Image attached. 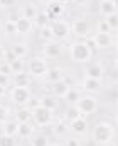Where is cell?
<instances>
[{
	"mask_svg": "<svg viewBox=\"0 0 118 146\" xmlns=\"http://www.w3.org/2000/svg\"><path fill=\"white\" fill-rule=\"evenodd\" d=\"M68 51H69V60L78 65H88L89 61H93V56H95V49L89 46V42L81 39L71 42Z\"/></svg>",
	"mask_w": 118,
	"mask_h": 146,
	"instance_id": "cell-2",
	"label": "cell"
},
{
	"mask_svg": "<svg viewBox=\"0 0 118 146\" xmlns=\"http://www.w3.org/2000/svg\"><path fill=\"white\" fill-rule=\"evenodd\" d=\"M63 49H64V46L61 44V41H56V39L46 41L42 44V54H44L46 60H56V58H59L63 54Z\"/></svg>",
	"mask_w": 118,
	"mask_h": 146,
	"instance_id": "cell-10",
	"label": "cell"
},
{
	"mask_svg": "<svg viewBox=\"0 0 118 146\" xmlns=\"http://www.w3.org/2000/svg\"><path fill=\"white\" fill-rule=\"evenodd\" d=\"M52 133H54V136L56 138H66L71 131H69V124L64 121V119H57V121H54L52 124Z\"/></svg>",
	"mask_w": 118,
	"mask_h": 146,
	"instance_id": "cell-17",
	"label": "cell"
},
{
	"mask_svg": "<svg viewBox=\"0 0 118 146\" xmlns=\"http://www.w3.org/2000/svg\"><path fill=\"white\" fill-rule=\"evenodd\" d=\"M32 121L36 126L39 127H46V126H51L54 122V112L42 106H37L32 109Z\"/></svg>",
	"mask_w": 118,
	"mask_h": 146,
	"instance_id": "cell-8",
	"label": "cell"
},
{
	"mask_svg": "<svg viewBox=\"0 0 118 146\" xmlns=\"http://www.w3.org/2000/svg\"><path fill=\"white\" fill-rule=\"evenodd\" d=\"M89 42V46L93 49H100V51H106V49H111L113 48V42H115V37L111 33H95L89 39H86Z\"/></svg>",
	"mask_w": 118,
	"mask_h": 146,
	"instance_id": "cell-4",
	"label": "cell"
},
{
	"mask_svg": "<svg viewBox=\"0 0 118 146\" xmlns=\"http://www.w3.org/2000/svg\"><path fill=\"white\" fill-rule=\"evenodd\" d=\"M37 9H36V5H32V3H25V5H22V9H20V15H24V17H27V19H31L32 22H34V19H36V15H37Z\"/></svg>",
	"mask_w": 118,
	"mask_h": 146,
	"instance_id": "cell-31",
	"label": "cell"
},
{
	"mask_svg": "<svg viewBox=\"0 0 118 146\" xmlns=\"http://www.w3.org/2000/svg\"><path fill=\"white\" fill-rule=\"evenodd\" d=\"M37 2H39L40 5H46V7H47V5H49L51 2H54V0H37Z\"/></svg>",
	"mask_w": 118,
	"mask_h": 146,
	"instance_id": "cell-44",
	"label": "cell"
},
{
	"mask_svg": "<svg viewBox=\"0 0 118 146\" xmlns=\"http://www.w3.org/2000/svg\"><path fill=\"white\" fill-rule=\"evenodd\" d=\"M64 146H83L81 145V139L76 138V136H69V138H66V141L63 143Z\"/></svg>",
	"mask_w": 118,
	"mask_h": 146,
	"instance_id": "cell-39",
	"label": "cell"
},
{
	"mask_svg": "<svg viewBox=\"0 0 118 146\" xmlns=\"http://www.w3.org/2000/svg\"><path fill=\"white\" fill-rule=\"evenodd\" d=\"M29 143L31 146H49L51 145V139H49V136L47 134H34L31 139H29Z\"/></svg>",
	"mask_w": 118,
	"mask_h": 146,
	"instance_id": "cell-30",
	"label": "cell"
},
{
	"mask_svg": "<svg viewBox=\"0 0 118 146\" xmlns=\"http://www.w3.org/2000/svg\"><path fill=\"white\" fill-rule=\"evenodd\" d=\"M64 68H61V66H49V70L46 73V82L49 83V85H52V83H56V82H59V80H63L64 78Z\"/></svg>",
	"mask_w": 118,
	"mask_h": 146,
	"instance_id": "cell-18",
	"label": "cell"
},
{
	"mask_svg": "<svg viewBox=\"0 0 118 146\" xmlns=\"http://www.w3.org/2000/svg\"><path fill=\"white\" fill-rule=\"evenodd\" d=\"M49 70V61L44 56H34L27 61V73L32 78H42Z\"/></svg>",
	"mask_w": 118,
	"mask_h": 146,
	"instance_id": "cell-5",
	"label": "cell"
},
{
	"mask_svg": "<svg viewBox=\"0 0 118 146\" xmlns=\"http://www.w3.org/2000/svg\"><path fill=\"white\" fill-rule=\"evenodd\" d=\"M8 70L12 75H15V73H22V72H27V63H25V60H20V58H15V60H12L10 63H8Z\"/></svg>",
	"mask_w": 118,
	"mask_h": 146,
	"instance_id": "cell-28",
	"label": "cell"
},
{
	"mask_svg": "<svg viewBox=\"0 0 118 146\" xmlns=\"http://www.w3.org/2000/svg\"><path fill=\"white\" fill-rule=\"evenodd\" d=\"M84 76L95 78V80H103V76H105V66L100 61H89L84 66Z\"/></svg>",
	"mask_w": 118,
	"mask_h": 146,
	"instance_id": "cell-12",
	"label": "cell"
},
{
	"mask_svg": "<svg viewBox=\"0 0 118 146\" xmlns=\"http://www.w3.org/2000/svg\"><path fill=\"white\" fill-rule=\"evenodd\" d=\"M115 66H117V70H118V53H117V56H115Z\"/></svg>",
	"mask_w": 118,
	"mask_h": 146,
	"instance_id": "cell-48",
	"label": "cell"
},
{
	"mask_svg": "<svg viewBox=\"0 0 118 146\" xmlns=\"http://www.w3.org/2000/svg\"><path fill=\"white\" fill-rule=\"evenodd\" d=\"M88 2H89V0H73V3H76L78 7H84Z\"/></svg>",
	"mask_w": 118,
	"mask_h": 146,
	"instance_id": "cell-43",
	"label": "cell"
},
{
	"mask_svg": "<svg viewBox=\"0 0 118 146\" xmlns=\"http://www.w3.org/2000/svg\"><path fill=\"white\" fill-rule=\"evenodd\" d=\"M0 85H3V87H10V85H12V75L0 72Z\"/></svg>",
	"mask_w": 118,
	"mask_h": 146,
	"instance_id": "cell-38",
	"label": "cell"
},
{
	"mask_svg": "<svg viewBox=\"0 0 118 146\" xmlns=\"http://www.w3.org/2000/svg\"><path fill=\"white\" fill-rule=\"evenodd\" d=\"M117 14H118V10H117Z\"/></svg>",
	"mask_w": 118,
	"mask_h": 146,
	"instance_id": "cell-54",
	"label": "cell"
},
{
	"mask_svg": "<svg viewBox=\"0 0 118 146\" xmlns=\"http://www.w3.org/2000/svg\"><path fill=\"white\" fill-rule=\"evenodd\" d=\"M39 36H40V39H44V42H46V41H52V39H54L52 27H51V26H46V27L39 29Z\"/></svg>",
	"mask_w": 118,
	"mask_h": 146,
	"instance_id": "cell-35",
	"label": "cell"
},
{
	"mask_svg": "<svg viewBox=\"0 0 118 146\" xmlns=\"http://www.w3.org/2000/svg\"><path fill=\"white\" fill-rule=\"evenodd\" d=\"M98 10H100V14H101V15L108 17V15H111V14H115V12H117V7L113 5V2H111V0H101V2L98 3Z\"/></svg>",
	"mask_w": 118,
	"mask_h": 146,
	"instance_id": "cell-27",
	"label": "cell"
},
{
	"mask_svg": "<svg viewBox=\"0 0 118 146\" xmlns=\"http://www.w3.org/2000/svg\"><path fill=\"white\" fill-rule=\"evenodd\" d=\"M71 33H73L74 37H78L81 41H86L95 34V29H93V24L89 22V19L78 17L71 22Z\"/></svg>",
	"mask_w": 118,
	"mask_h": 146,
	"instance_id": "cell-3",
	"label": "cell"
},
{
	"mask_svg": "<svg viewBox=\"0 0 118 146\" xmlns=\"http://www.w3.org/2000/svg\"><path fill=\"white\" fill-rule=\"evenodd\" d=\"M34 131H36V124H32V122H20L17 138L22 139V141H29L34 136Z\"/></svg>",
	"mask_w": 118,
	"mask_h": 146,
	"instance_id": "cell-20",
	"label": "cell"
},
{
	"mask_svg": "<svg viewBox=\"0 0 118 146\" xmlns=\"http://www.w3.org/2000/svg\"><path fill=\"white\" fill-rule=\"evenodd\" d=\"M31 83H32V76L27 72L12 75V87H31Z\"/></svg>",
	"mask_w": 118,
	"mask_h": 146,
	"instance_id": "cell-21",
	"label": "cell"
},
{
	"mask_svg": "<svg viewBox=\"0 0 118 146\" xmlns=\"http://www.w3.org/2000/svg\"><path fill=\"white\" fill-rule=\"evenodd\" d=\"M61 2H63V3H64V2H73V0H61Z\"/></svg>",
	"mask_w": 118,
	"mask_h": 146,
	"instance_id": "cell-51",
	"label": "cell"
},
{
	"mask_svg": "<svg viewBox=\"0 0 118 146\" xmlns=\"http://www.w3.org/2000/svg\"><path fill=\"white\" fill-rule=\"evenodd\" d=\"M111 2H113V5L117 7V10H118V0H111Z\"/></svg>",
	"mask_w": 118,
	"mask_h": 146,
	"instance_id": "cell-49",
	"label": "cell"
},
{
	"mask_svg": "<svg viewBox=\"0 0 118 146\" xmlns=\"http://www.w3.org/2000/svg\"><path fill=\"white\" fill-rule=\"evenodd\" d=\"M51 24H52V19L49 17V14L46 12V9H44V10H39L37 15H36V19H34V27L42 29V27L51 26Z\"/></svg>",
	"mask_w": 118,
	"mask_h": 146,
	"instance_id": "cell-25",
	"label": "cell"
},
{
	"mask_svg": "<svg viewBox=\"0 0 118 146\" xmlns=\"http://www.w3.org/2000/svg\"><path fill=\"white\" fill-rule=\"evenodd\" d=\"M115 99H117V102H118V88H117V94H115Z\"/></svg>",
	"mask_w": 118,
	"mask_h": 146,
	"instance_id": "cell-50",
	"label": "cell"
},
{
	"mask_svg": "<svg viewBox=\"0 0 118 146\" xmlns=\"http://www.w3.org/2000/svg\"><path fill=\"white\" fill-rule=\"evenodd\" d=\"M83 97V92H81V88H76V87H71L69 90H68V94L64 95V102L68 104V106H76L79 102V99Z\"/></svg>",
	"mask_w": 118,
	"mask_h": 146,
	"instance_id": "cell-24",
	"label": "cell"
},
{
	"mask_svg": "<svg viewBox=\"0 0 118 146\" xmlns=\"http://www.w3.org/2000/svg\"><path fill=\"white\" fill-rule=\"evenodd\" d=\"M8 92H10V87H3V85H0V99L5 97Z\"/></svg>",
	"mask_w": 118,
	"mask_h": 146,
	"instance_id": "cell-41",
	"label": "cell"
},
{
	"mask_svg": "<svg viewBox=\"0 0 118 146\" xmlns=\"http://www.w3.org/2000/svg\"><path fill=\"white\" fill-rule=\"evenodd\" d=\"M0 31H2V22H0Z\"/></svg>",
	"mask_w": 118,
	"mask_h": 146,
	"instance_id": "cell-53",
	"label": "cell"
},
{
	"mask_svg": "<svg viewBox=\"0 0 118 146\" xmlns=\"http://www.w3.org/2000/svg\"><path fill=\"white\" fill-rule=\"evenodd\" d=\"M81 90H83L84 94H91V95L100 94V92L103 90V80H95V78L84 76L83 82H81Z\"/></svg>",
	"mask_w": 118,
	"mask_h": 146,
	"instance_id": "cell-11",
	"label": "cell"
},
{
	"mask_svg": "<svg viewBox=\"0 0 118 146\" xmlns=\"http://www.w3.org/2000/svg\"><path fill=\"white\" fill-rule=\"evenodd\" d=\"M69 131H71L74 136H86L88 131H89V122H88V119L81 115L79 119L73 121V122L69 124Z\"/></svg>",
	"mask_w": 118,
	"mask_h": 146,
	"instance_id": "cell-13",
	"label": "cell"
},
{
	"mask_svg": "<svg viewBox=\"0 0 118 146\" xmlns=\"http://www.w3.org/2000/svg\"><path fill=\"white\" fill-rule=\"evenodd\" d=\"M76 107L79 109V112H81L83 117H89V115H93V114L98 112V109H100V102H98V99H96L95 95L84 94V95L79 99V102L76 104Z\"/></svg>",
	"mask_w": 118,
	"mask_h": 146,
	"instance_id": "cell-6",
	"label": "cell"
},
{
	"mask_svg": "<svg viewBox=\"0 0 118 146\" xmlns=\"http://www.w3.org/2000/svg\"><path fill=\"white\" fill-rule=\"evenodd\" d=\"M115 124L118 126V109L115 110Z\"/></svg>",
	"mask_w": 118,
	"mask_h": 146,
	"instance_id": "cell-46",
	"label": "cell"
},
{
	"mask_svg": "<svg viewBox=\"0 0 118 146\" xmlns=\"http://www.w3.org/2000/svg\"><path fill=\"white\" fill-rule=\"evenodd\" d=\"M10 100L14 106L20 107V106H29L31 99H32V92L29 87H12L10 88Z\"/></svg>",
	"mask_w": 118,
	"mask_h": 146,
	"instance_id": "cell-7",
	"label": "cell"
},
{
	"mask_svg": "<svg viewBox=\"0 0 118 146\" xmlns=\"http://www.w3.org/2000/svg\"><path fill=\"white\" fill-rule=\"evenodd\" d=\"M10 117H12V110H10V107L0 102V126H2L3 122H7Z\"/></svg>",
	"mask_w": 118,
	"mask_h": 146,
	"instance_id": "cell-33",
	"label": "cell"
},
{
	"mask_svg": "<svg viewBox=\"0 0 118 146\" xmlns=\"http://www.w3.org/2000/svg\"><path fill=\"white\" fill-rule=\"evenodd\" d=\"M115 136H117V129L108 121H96L91 126V138L96 145L100 146L110 145V143H113Z\"/></svg>",
	"mask_w": 118,
	"mask_h": 146,
	"instance_id": "cell-1",
	"label": "cell"
},
{
	"mask_svg": "<svg viewBox=\"0 0 118 146\" xmlns=\"http://www.w3.org/2000/svg\"><path fill=\"white\" fill-rule=\"evenodd\" d=\"M2 31L5 36H15L17 34V27H15V22L10 21V19H5V22L2 24Z\"/></svg>",
	"mask_w": 118,
	"mask_h": 146,
	"instance_id": "cell-32",
	"label": "cell"
},
{
	"mask_svg": "<svg viewBox=\"0 0 118 146\" xmlns=\"http://www.w3.org/2000/svg\"><path fill=\"white\" fill-rule=\"evenodd\" d=\"M79 117H81V112H79V109L76 106H68L66 110H64V114H63V119H64L68 124H71L73 121H76Z\"/></svg>",
	"mask_w": 118,
	"mask_h": 146,
	"instance_id": "cell-29",
	"label": "cell"
},
{
	"mask_svg": "<svg viewBox=\"0 0 118 146\" xmlns=\"http://www.w3.org/2000/svg\"><path fill=\"white\" fill-rule=\"evenodd\" d=\"M19 126H20V122H19L17 119L10 117L7 122L2 124V134L12 136V138H17V134H19Z\"/></svg>",
	"mask_w": 118,
	"mask_h": 146,
	"instance_id": "cell-19",
	"label": "cell"
},
{
	"mask_svg": "<svg viewBox=\"0 0 118 146\" xmlns=\"http://www.w3.org/2000/svg\"><path fill=\"white\" fill-rule=\"evenodd\" d=\"M14 119H17L19 122H31L32 121V109L29 106H20L15 109Z\"/></svg>",
	"mask_w": 118,
	"mask_h": 146,
	"instance_id": "cell-23",
	"label": "cell"
},
{
	"mask_svg": "<svg viewBox=\"0 0 118 146\" xmlns=\"http://www.w3.org/2000/svg\"><path fill=\"white\" fill-rule=\"evenodd\" d=\"M0 9H2V7H0Z\"/></svg>",
	"mask_w": 118,
	"mask_h": 146,
	"instance_id": "cell-55",
	"label": "cell"
},
{
	"mask_svg": "<svg viewBox=\"0 0 118 146\" xmlns=\"http://www.w3.org/2000/svg\"><path fill=\"white\" fill-rule=\"evenodd\" d=\"M10 51L15 54V58H20V60H25V58L29 56V46H27V42H24V41L14 42V44L10 46Z\"/></svg>",
	"mask_w": 118,
	"mask_h": 146,
	"instance_id": "cell-22",
	"label": "cell"
},
{
	"mask_svg": "<svg viewBox=\"0 0 118 146\" xmlns=\"http://www.w3.org/2000/svg\"><path fill=\"white\" fill-rule=\"evenodd\" d=\"M15 27H17V36H29L34 31V22L24 15H20L15 21Z\"/></svg>",
	"mask_w": 118,
	"mask_h": 146,
	"instance_id": "cell-15",
	"label": "cell"
},
{
	"mask_svg": "<svg viewBox=\"0 0 118 146\" xmlns=\"http://www.w3.org/2000/svg\"><path fill=\"white\" fill-rule=\"evenodd\" d=\"M69 88H71V85L63 78V80H59V82H56V83L51 85V94H52L56 99H64V95L68 94Z\"/></svg>",
	"mask_w": 118,
	"mask_h": 146,
	"instance_id": "cell-16",
	"label": "cell"
},
{
	"mask_svg": "<svg viewBox=\"0 0 118 146\" xmlns=\"http://www.w3.org/2000/svg\"><path fill=\"white\" fill-rule=\"evenodd\" d=\"M5 51H7V49L0 44V63H3V61H5Z\"/></svg>",
	"mask_w": 118,
	"mask_h": 146,
	"instance_id": "cell-42",
	"label": "cell"
},
{
	"mask_svg": "<svg viewBox=\"0 0 118 146\" xmlns=\"http://www.w3.org/2000/svg\"><path fill=\"white\" fill-rule=\"evenodd\" d=\"M17 3V0H0V7L2 9H10Z\"/></svg>",
	"mask_w": 118,
	"mask_h": 146,
	"instance_id": "cell-40",
	"label": "cell"
},
{
	"mask_svg": "<svg viewBox=\"0 0 118 146\" xmlns=\"http://www.w3.org/2000/svg\"><path fill=\"white\" fill-rule=\"evenodd\" d=\"M105 21H106V24H108V27H110V31L111 33H115L118 31V14H111V15H108V17H105Z\"/></svg>",
	"mask_w": 118,
	"mask_h": 146,
	"instance_id": "cell-34",
	"label": "cell"
},
{
	"mask_svg": "<svg viewBox=\"0 0 118 146\" xmlns=\"http://www.w3.org/2000/svg\"><path fill=\"white\" fill-rule=\"evenodd\" d=\"M95 33H111V31H110V27H108L106 21H105V19H101V21H98V22H96V31H95Z\"/></svg>",
	"mask_w": 118,
	"mask_h": 146,
	"instance_id": "cell-37",
	"label": "cell"
},
{
	"mask_svg": "<svg viewBox=\"0 0 118 146\" xmlns=\"http://www.w3.org/2000/svg\"><path fill=\"white\" fill-rule=\"evenodd\" d=\"M17 2H27V0H17Z\"/></svg>",
	"mask_w": 118,
	"mask_h": 146,
	"instance_id": "cell-52",
	"label": "cell"
},
{
	"mask_svg": "<svg viewBox=\"0 0 118 146\" xmlns=\"http://www.w3.org/2000/svg\"><path fill=\"white\" fill-rule=\"evenodd\" d=\"M46 12L49 14V17H51L52 21H57V19H61V17L64 15L66 5H64L61 0H54V2H51V3L46 7Z\"/></svg>",
	"mask_w": 118,
	"mask_h": 146,
	"instance_id": "cell-14",
	"label": "cell"
},
{
	"mask_svg": "<svg viewBox=\"0 0 118 146\" xmlns=\"http://www.w3.org/2000/svg\"><path fill=\"white\" fill-rule=\"evenodd\" d=\"M49 146H64V145H63V143H51Z\"/></svg>",
	"mask_w": 118,
	"mask_h": 146,
	"instance_id": "cell-47",
	"label": "cell"
},
{
	"mask_svg": "<svg viewBox=\"0 0 118 146\" xmlns=\"http://www.w3.org/2000/svg\"><path fill=\"white\" fill-rule=\"evenodd\" d=\"M39 100H40V106H42V107L52 110V112H56V110L59 109V102H57V99H56L52 94H49V95H42V97H39Z\"/></svg>",
	"mask_w": 118,
	"mask_h": 146,
	"instance_id": "cell-26",
	"label": "cell"
},
{
	"mask_svg": "<svg viewBox=\"0 0 118 146\" xmlns=\"http://www.w3.org/2000/svg\"><path fill=\"white\" fill-rule=\"evenodd\" d=\"M113 48H115V51L118 53V36H115V42H113Z\"/></svg>",
	"mask_w": 118,
	"mask_h": 146,
	"instance_id": "cell-45",
	"label": "cell"
},
{
	"mask_svg": "<svg viewBox=\"0 0 118 146\" xmlns=\"http://www.w3.org/2000/svg\"><path fill=\"white\" fill-rule=\"evenodd\" d=\"M0 146H17L15 138L7 136V134H0Z\"/></svg>",
	"mask_w": 118,
	"mask_h": 146,
	"instance_id": "cell-36",
	"label": "cell"
},
{
	"mask_svg": "<svg viewBox=\"0 0 118 146\" xmlns=\"http://www.w3.org/2000/svg\"><path fill=\"white\" fill-rule=\"evenodd\" d=\"M51 27H52V34H54V39L56 41H66V39H69V36L73 34L71 33V24L68 21H63V19L52 21Z\"/></svg>",
	"mask_w": 118,
	"mask_h": 146,
	"instance_id": "cell-9",
	"label": "cell"
}]
</instances>
